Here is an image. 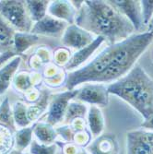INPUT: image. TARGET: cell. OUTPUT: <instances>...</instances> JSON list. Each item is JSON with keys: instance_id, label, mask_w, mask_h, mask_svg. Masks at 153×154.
Segmentation results:
<instances>
[{"instance_id": "cell-2", "label": "cell", "mask_w": 153, "mask_h": 154, "mask_svg": "<svg viewBox=\"0 0 153 154\" xmlns=\"http://www.w3.org/2000/svg\"><path fill=\"white\" fill-rule=\"evenodd\" d=\"M76 25L90 33L103 37L108 44L114 45L134 34L132 23L111 6L108 1H83L77 12Z\"/></svg>"}, {"instance_id": "cell-28", "label": "cell", "mask_w": 153, "mask_h": 154, "mask_svg": "<svg viewBox=\"0 0 153 154\" xmlns=\"http://www.w3.org/2000/svg\"><path fill=\"white\" fill-rule=\"evenodd\" d=\"M59 148V152L61 154H89L87 149L77 145L75 143H66L64 141L55 142Z\"/></svg>"}, {"instance_id": "cell-34", "label": "cell", "mask_w": 153, "mask_h": 154, "mask_svg": "<svg viewBox=\"0 0 153 154\" xmlns=\"http://www.w3.org/2000/svg\"><path fill=\"white\" fill-rule=\"evenodd\" d=\"M8 154H29V153H27L25 151H20V150H18L16 149H13L10 152H8Z\"/></svg>"}, {"instance_id": "cell-9", "label": "cell", "mask_w": 153, "mask_h": 154, "mask_svg": "<svg viewBox=\"0 0 153 154\" xmlns=\"http://www.w3.org/2000/svg\"><path fill=\"white\" fill-rule=\"evenodd\" d=\"M108 3L118 10L133 25L135 31L141 32L144 23L142 19L140 1L133 0H109Z\"/></svg>"}, {"instance_id": "cell-11", "label": "cell", "mask_w": 153, "mask_h": 154, "mask_svg": "<svg viewBox=\"0 0 153 154\" xmlns=\"http://www.w3.org/2000/svg\"><path fill=\"white\" fill-rule=\"evenodd\" d=\"M67 27V23L47 15L32 26L31 33L35 35H44L58 37L62 36Z\"/></svg>"}, {"instance_id": "cell-21", "label": "cell", "mask_w": 153, "mask_h": 154, "mask_svg": "<svg viewBox=\"0 0 153 154\" xmlns=\"http://www.w3.org/2000/svg\"><path fill=\"white\" fill-rule=\"evenodd\" d=\"M50 98L51 95L49 91L44 90V91H41L40 95V100L38 101V103L28 108V117H29V120L32 124L39 121L38 119L41 116V115L43 114V112L45 110Z\"/></svg>"}, {"instance_id": "cell-30", "label": "cell", "mask_w": 153, "mask_h": 154, "mask_svg": "<svg viewBox=\"0 0 153 154\" xmlns=\"http://www.w3.org/2000/svg\"><path fill=\"white\" fill-rule=\"evenodd\" d=\"M71 55L70 54H68V52L65 49H60L57 53V55H55V60H57V63L58 64H65V66L66 65V63L70 59Z\"/></svg>"}, {"instance_id": "cell-33", "label": "cell", "mask_w": 153, "mask_h": 154, "mask_svg": "<svg viewBox=\"0 0 153 154\" xmlns=\"http://www.w3.org/2000/svg\"><path fill=\"white\" fill-rule=\"evenodd\" d=\"M148 32H149L153 35V17L151 18V20H149V22L148 24Z\"/></svg>"}, {"instance_id": "cell-35", "label": "cell", "mask_w": 153, "mask_h": 154, "mask_svg": "<svg viewBox=\"0 0 153 154\" xmlns=\"http://www.w3.org/2000/svg\"><path fill=\"white\" fill-rule=\"evenodd\" d=\"M57 154H61V153L59 152V149H58V152H57Z\"/></svg>"}, {"instance_id": "cell-19", "label": "cell", "mask_w": 153, "mask_h": 154, "mask_svg": "<svg viewBox=\"0 0 153 154\" xmlns=\"http://www.w3.org/2000/svg\"><path fill=\"white\" fill-rule=\"evenodd\" d=\"M39 41V36L32 33H24V32H16L14 36V55L21 54L28 48L34 45Z\"/></svg>"}, {"instance_id": "cell-26", "label": "cell", "mask_w": 153, "mask_h": 154, "mask_svg": "<svg viewBox=\"0 0 153 154\" xmlns=\"http://www.w3.org/2000/svg\"><path fill=\"white\" fill-rule=\"evenodd\" d=\"M14 133L8 128L0 125V154H8L15 147Z\"/></svg>"}, {"instance_id": "cell-23", "label": "cell", "mask_w": 153, "mask_h": 154, "mask_svg": "<svg viewBox=\"0 0 153 154\" xmlns=\"http://www.w3.org/2000/svg\"><path fill=\"white\" fill-rule=\"evenodd\" d=\"M88 115L87 106L79 102H71L69 103L68 107L66 112L64 122L66 125L70 124L73 120L78 118H85Z\"/></svg>"}, {"instance_id": "cell-36", "label": "cell", "mask_w": 153, "mask_h": 154, "mask_svg": "<svg viewBox=\"0 0 153 154\" xmlns=\"http://www.w3.org/2000/svg\"><path fill=\"white\" fill-rule=\"evenodd\" d=\"M0 54H1V53H0Z\"/></svg>"}, {"instance_id": "cell-16", "label": "cell", "mask_w": 153, "mask_h": 154, "mask_svg": "<svg viewBox=\"0 0 153 154\" xmlns=\"http://www.w3.org/2000/svg\"><path fill=\"white\" fill-rule=\"evenodd\" d=\"M20 57H15L0 68V96L3 95L9 88L20 65Z\"/></svg>"}, {"instance_id": "cell-31", "label": "cell", "mask_w": 153, "mask_h": 154, "mask_svg": "<svg viewBox=\"0 0 153 154\" xmlns=\"http://www.w3.org/2000/svg\"><path fill=\"white\" fill-rule=\"evenodd\" d=\"M25 83H27L29 86L31 85L29 75H24V74L19 75V77H17V79H16V86H17V88L19 87L20 89L26 90L28 88V86L26 85Z\"/></svg>"}, {"instance_id": "cell-15", "label": "cell", "mask_w": 153, "mask_h": 154, "mask_svg": "<svg viewBox=\"0 0 153 154\" xmlns=\"http://www.w3.org/2000/svg\"><path fill=\"white\" fill-rule=\"evenodd\" d=\"M104 41L105 40L103 37L97 36L90 45H89L88 46L82 48L80 50H78L76 53H74L71 55L70 59H69V61L65 66L66 69H67V70H72V69L78 67L82 64H84L93 54V53L101 46V45Z\"/></svg>"}, {"instance_id": "cell-5", "label": "cell", "mask_w": 153, "mask_h": 154, "mask_svg": "<svg viewBox=\"0 0 153 154\" xmlns=\"http://www.w3.org/2000/svg\"><path fill=\"white\" fill-rule=\"evenodd\" d=\"M57 131L61 137L62 141L66 143H75L84 148H87L93 140L85 118L75 119L70 124L58 127Z\"/></svg>"}, {"instance_id": "cell-13", "label": "cell", "mask_w": 153, "mask_h": 154, "mask_svg": "<svg viewBox=\"0 0 153 154\" xmlns=\"http://www.w3.org/2000/svg\"><path fill=\"white\" fill-rule=\"evenodd\" d=\"M89 154H118V142L115 134H102L86 148Z\"/></svg>"}, {"instance_id": "cell-24", "label": "cell", "mask_w": 153, "mask_h": 154, "mask_svg": "<svg viewBox=\"0 0 153 154\" xmlns=\"http://www.w3.org/2000/svg\"><path fill=\"white\" fill-rule=\"evenodd\" d=\"M13 117L16 127L19 128H27L32 125L28 117V107L21 102H16L14 104Z\"/></svg>"}, {"instance_id": "cell-25", "label": "cell", "mask_w": 153, "mask_h": 154, "mask_svg": "<svg viewBox=\"0 0 153 154\" xmlns=\"http://www.w3.org/2000/svg\"><path fill=\"white\" fill-rule=\"evenodd\" d=\"M0 125H5L13 132L17 131V127L13 117V111L11 110L8 97H6L5 100L0 104Z\"/></svg>"}, {"instance_id": "cell-12", "label": "cell", "mask_w": 153, "mask_h": 154, "mask_svg": "<svg viewBox=\"0 0 153 154\" xmlns=\"http://www.w3.org/2000/svg\"><path fill=\"white\" fill-rule=\"evenodd\" d=\"M15 29L0 16V65L15 57L13 53Z\"/></svg>"}, {"instance_id": "cell-1", "label": "cell", "mask_w": 153, "mask_h": 154, "mask_svg": "<svg viewBox=\"0 0 153 154\" xmlns=\"http://www.w3.org/2000/svg\"><path fill=\"white\" fill-rule=\"evenodd\" d=\"M152 41L153 35L147 32L133 34L109 45L86 66L67 75V91L75 90L82 83H105L120 79L134 67Z\"/></svg>"}, {"instance_id": "cell-7", "label": "cell", "mask_w": 153, "mask_h": 154, "mask_svg": "<svg viewBox=\"0 0 153 154\" xmlns=\"http://www.w3.org/2000/svg\"><path fill=\"white\" fill-rule=\"evenodd\" d=\"M76 99L97 107H105L109 103V93L103 83H87L78 89Z\"/></svg>"}, {"instance_id": "cell-8", "label": "cell", "mask_w": 153, "mask_h": 154, "mask_svg": "<svg viewBox=\"0 0 153 154\" xmlns=\"http://www.w3.org/2000/svg\"><path fill=\"white\" fill-rule=\"evenodd\" d=\"M127 154H153V132L138 129L127 134Z\"/></svg>"}, {"instance_id": "cell-27", "label": "cell", "mask_w": 153, "mask_h": 154, "mask_svg": "<svg viewBox=\"0 0 153 154\" xmlns=\"http://www.w3.org/2000/svg\"><path fill=\"white\" fill-rule=\"evenodd\" d=\"M30 154H57L58 146L57 144L45 145L39 143L36 139H33L30 146Z\"/></svg>"}, {"instance_id": "cell-10", "label": "cell", "mask_w": 153, "mask_h": 154, "mask_svg": "<svg viewBox=\"0 0 153 154\" xmlns=\"http://www.w3.org/2000/svg\"><path fill=\"white\" fill-rule=\"evenodd\" d=\"M95 40L93 34L76 24L69 25L62 35V44L73 49L80 50L90 45Z\"/></svg>"}, {"instance_id": "cell-29", "label": "cell", "mask_w": 153, "mask_h": 154, "mask_svg": "<svg viewBox=\"0 0 153 154\" xmlns=\"http://www.w3.org/2000/svg\"><path fill=\"white\" fill-rule=\"evenodd\" d=\"M141 12L144 25H148L153 17V0H143L140 1Z\"/></svg>"}, {"instance_id": "cell-14", "label": "cell", "mask_w": 153, "mask_h": 154, "mask_svg": "<svg viewBox=\"0 0 153 154\" xmlns=\"http://www.w3.org/2000/svg\"><path fill=\"white\" fill-rule=\"evenodd\" d=\"M48 15L63 20L69 25L76 22L78 10L72 5L71 1H52L48 7Z\"/></svg>"}, {"instance_id": "cell-17", "label": "cell", "mask_w": 153, "mask_h": 154, "mask_svg": "<svg viewBox=\"0 0 153 154\" xmlns=\"http://www.w3.org/2000/svg\"><path fill=\"white\" fill-rule=\"evenodd\" d=\"M33 135L39 143L52 145L57 141V131L54 125L47 122H37L33 130Z\"/></svg>"}, {"instance_id": "cell-18", "label": "cell", "mask_w": 153, "mask_h": 154, "mask_svg": "<svg viewBox=\"0 0 153 154\" xmlns=\"http://www.w3.org/2000/svg\"><path fill=\"white\" fill-rule=\"evenodd\" d=\"M88 128L92 135L93 139L101 136L104 129V118L99 107L91 105L88 111Z\"/></svg>"}, {"instance_id": "cell-6", "label": "cell", "mask_w": 153, "mask_h": 154, "mask_svg": "<svg viewBox=\"0 0 153 154\" xmlns=\"http://www.w3.org/2000/svg\"><path fill=\"white\" fill-rule=\"evenodd\" d=\"M78 89L57 93L50 98L48 112L46 113V122L52 125H57L64 122L66 112L71 100L75 99Z\"/></svg>"}, {"instance_id": "cell-32", "label": "cell", "mask_w": 153, "mask_h": 154, "mask_svg": "<svg viewBox=\"0 0 153 154\" xmlns=\"http://www.w3.org/2000/svg\"><path fill=\"white\" fill-rule=\"evenodd\" d=\"M141 127L143 128H145L146 130H148V131H152L153 132V116L151 117H149L148 119L145 120L141 124Z\"/></svg>"}, {"instance_id": "cell-4", "label": "cell", "mask_w": 153, "mask_h": 154, "mask_svg": "<svg viewBox=\"0 0 153 154\" xmlns=\"http://www.w3.org/2000/svg\"><path fill=\"white\" fill-rule=\"evenodd\" d=\"M0 16L19 32L30 33L32 29L26 1H0Z\"/></svg>"}, {"instance_id": "cell-3", "label": "cell", "mask_w": 153, "mask_h": 154, "mask_svg": "<svg viewBox=\"0 0 153 154\" xmlns=\"http://www.w3.org/2000/svg\"><path fill=\"white\" fill-rule=\"evenodd\" d=\"M107 91L129 103L145 120L153 116V79L140 65L134 66L126 76L111 83Z\"/></svg>"}, {"instance_id": "cell-22", "label": "cell", "mask_w": 153, "mask_h": 154, "mask_svg": "<svg viewBox=\"0 0 153 154\" xmlns=\"http://www.w3.org/2000/svg\"><path fill=\"white\" fill-rule=\"evenodd\" d=\"M51 1H26L27 8L29 11L31 19L34 22H38L41 20H43L47 15L48 7Z\"/></svg>"}, {"instance_id": "cell-20", "label": "cell", "mask_w": 153, "mask_h": 154, "mask_svg": "<svg viewBox=\"0 0 153 154\" xmlns=\"http://www.w3.org/2000/svg\"><path fill=\"white\" fill-rule=\"evenodd\" d=\"M36 123L37 122L33 123L30 127L20 128L14 133V140H15V147L14 148L16 149L25 151L27 148H30L33 140L32 135Z\"/></svg>"}]
</instances>
